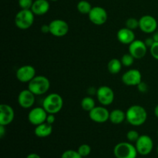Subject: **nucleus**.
<instances>
[{
  "instance_id": "nucleus-32",
  "label": "nucleus",
  "mask_w": 158,
  "mask_h": 158,
  "mask_svg": "<svg viewBox=\"0 0 158 158\" xmlns=\"http://www.w3.org/2000/svg\"><path fill=\"white\" fill-rule=\"evenodd\" d=\"M137 89L139 90V92L142 93V94H145V93H147L148 92V89H149L148 83H145V82L143 81L140 82V83L137 85Z\"/></svg>"
},
{
  "instance_id": "nucleus-41",
  "label": "nucleus",
  "mask_w": 158,
  "mask_h": 158,
  "mask_svg": "<svg viewBox=\"0 0 158 158\" xmlns=\"http://www.w3.org/2000/svg\"><path fill=\"white\" fill-rule=\"evenodd\" d=\"M157 154H158V145H157Z\"/></svg>"
},
{
  "instance_id": "nucleus-20",
  "label": "nucleus",
  "mask_w": 158,
  "mask_h": 158,
  "mask_svg": "<svg viewBox=\"0 0 158 158\" xmlns=\"http://www.w3.org/2000/svg\"><path fill=\"white\" fill-rule=\"evenodd\" d=\"M52 133V125L49 123H41L40 125L35 126V130H34V134L36 137L40 138H45L49 136H50Z\"/></svg>"
},
{
  "instance_id": "nucleus-36",
  "label": "nucleus",
  "mask_w": 158,
  "mask_h": 158,
  "mask_svg": "<svg viewBox=\"0 0 158 158\" xmlns=\"http://www.w3.org/2000/svg\"><path fill=\"white\" fill-rule=\"evenodd\" d=\"M6 133V126L0 125V138H3V137L5 136Z\"/></svg>"
},
{
  "instance_id": "nucleus-1",
  "label": "nucleus",
  "mask_w": 158,
  "mask_h": 158,
  "mask_svg": "<svg viewBox=\"0 0 158 158\" xmlns=\"http://www.w3.org/2000/svg\"><path fill=\"white\" fill-rule=\"evenodd\" d=\"M148 120V112L140 105H132L126 111V120L134 127L144 124Z\"/></svg>"
},
{
  "instance_id": "nucleus-17",
  "label": "nucleus",
  "mask_w": 158,
  "mask_h": 158,
  "mask_svg": "<svg viewBox=\"0 0 158 158\" xmlns=\"http://www.w3.org/2000/svg\"><path fill=\"white\" fill-rule=\"evenodd\" d=\"M15 118L14 109L9 104L2 103L0 105V125L8 126L13 122Z\"/></svg>"
},
{
  "instance_id": "nucleus-34",
  "label": "nucleus",
  "mask_w": 158,
  "mask_h": 158,
  "mask_svg": "<svg viewBox=\"0 0 158 158\" xmlns=\"http://www.w3.org/2000/svg\"><path fill=\"white\" fill-rule=\"evenodd\" d=\"M144 43L148 48H151V46H152V45L155 43V41H154L153 37H148V38H147L146 40H144Z\"/></svg>"
},
{
  "instance_id": "nucleus-4",
  "label": "nucleus",
  "mask_w": 158,
  "mask_h": 158,
  "mask_svg": "<svg viewBox=\"0 0 158 158\" xmlns=\"http://www.w3.org/2000/svg\"><path fill=\"white\" fill-rule=\"evenodd\" d=\"M35 14L31 9H21L15 16V24L22 30L29 29L33 25Z\"/></svg>"
},
{
  "instance_id": "nucleus-5",
  "label": "nucleus",
  "mask_w": 158,
  "mask_h": 158,
  "mask_svg": "<svg viewBox=\"0 0 158 158\" xmlns=\"http://www.w3.org/2000/svg\"><path fill=\"white\" fill-rule=\"evenodd\" d=\"M137 154L136 147L129 141L120 142L114 147V154L116 158H137Z\"/></svg>"
},
{
  "instance_id": "nucleus-6",
  "label": "nucleus",
  "mask_w": 158,
  "mask_h": 158,
  "mask_svg": "<svg viewBox=\"0 0 158 158\" xmlns=\"http://www.w3.org/2000/svg\"><path fill=\"white\" fill-rule=\"evenodd\" d=\"M137 153L140 155L146 156L151 153L154 148V142L150 136L143 134L140 135L135 143Z\"/></svg>"
},
{
  "instance_id": "nucleus-9",
  "label": "nucleus",
  "mask_w": 158,
  "mask_h": 158,
  "mask_svg": "<svg viewBox=\"0 0 158 158\" xmlns=\"http://www.w3.org/2000/svg\"><path fill=\"white\" fill-rule=\"evenodd\" d=\"M49 33L56 37H63L69 32V25L65 20L56 19L49 23Z\"/></svg>"
},
{
  "instance_id": "nucleus-2",
  "label": "nucleus",
  "mask_w": 158,
  "mask_h": 158,
  "mask_svg": "<svg viewBox=\"0 0 158 158\" xmlns=\"http://www.w3.org/2000/svg\"><path fill=\"white\" fill-rule=\"evenodd\" d=\"M63 106V99L60 94L52 93L46 96L43 101V107L48 114H56Z\"/></svg>"
},
{
  "instance_id": "nucleus-27",
  "label": "nucleus",
  "mask_w": 158,
  "mask_h": 158,
  "mask_svg": "<svg viewBox=\"0 0 158 158\" xmlns=\"http://www.w3.org/2000/svg\"><path fill=\"white\" fill-rule=\"evenodd\" d=\"M140 136V135L139 134V133L135 130H131V131L127 133V139L131 143H134V142L136 143V141L138 140Z\"/></svg>"
},
{
  "instance_id": "nucleus-3",
  "label": "nucleus",
  "mask_w": 158,
  "mask_h": 158,
  "mask_svg": "<svg viewBox=\"0 0 158 158\" xmlns=\"http://www.w3.org/2000/svg\"><path fill=\"white\" fill-rule=\"evenodd\" d=\"M50 88V81L45 76H35L29 83L28 89L35 96H41L46 94Z\"/></svg>"
},
{
  "instance_id": "nucleus-26",
  "label": "nucleus",
  "mask_w": 158,
  "mask_h": 158,
  "mask_svg": "<svg viewBox=\"0 0 158 158\" xmlns=\"http://www.w3.org/2000/svg\"><path fill=\"white\" fill-rule=\"evenodd\" d=\"M77 151L83 158L87 157L91 153V148L89 145L86 144V143H83V144H81L79 147Z\"/></svg>"
},
{
  "instance_id": "nucleus-25",
  "label": "nucleus",
  "mask_w": 158,
  "mask_h": 158,
  "mask_svg": "<svg viewBox=\"0 0 158 158\" xmlns=\"http://www.w3.org/2000/svg\"><path fill=\"white\" fill-rule=\"evenodd\" d=\"M135 60L136 59L134 58L130 52L124 54V55L121 57V59H120L122 64H123V66H125V67H130V66H132V65L134 64V60Z\"/></svg>"
},
{
  "instance_id": "nucleus-37",
  "label": "nucleus",
  "mask_w": 158,
  "mask_h": 158,
  "mask_svg": "<svg viewBox=\"0 0 158 158\" xmlns=\"http://www.w3.org/2000/svg\"><path fill=\"white\" fill-rule=\"evenodd\" d=\"M26 158H41V157L35 153H31L26 157Z\"/></svg>"
},
{
  "instance_id": "nucleus-11",
  "label": "nucleus",
  "mask_w": 158,
  "mask_h": 158,
  "mask_svg": "<svg viewBox=\"0 0 158 158\" xmlns=\"http://www.w3.org/2000/svg\"><path fill=\"white\" fill-rule=\"evenodd\" d=\"M157 21L151 15H143L139 19V29L147 34L154 33L157 29Z\"/></svg>"
},
{
  "instance_id": "nucleus-31",
  "label": "nucleus",
  "mask_w": 158,
  "mask_h": 158,
  "mask_svg": "<svg viewBox=\"0 0 158 158\" xmlns=\"http://www.w3.org/2000/svg\"><path fill=\"white\" fill-rule=\"evenodd\" d=\"M150 52L153 58L158 60V42H155L150 48Z\"/></svg>"
},
{
  "instance_id": "nucleus-28",
  "label": "nucleus",
  "mask_w": 158,
  "mask_h": 158,
  "mask_svg": "<svg viewBox=\"0 0 158 158\" xmlns=\"http://www.w3.org/2000/svg\"><path fill=\"white\" fill-rule=\"evenodd\" d=\"M126 27L132 30H135L139 28V19L135 18H129L126 21Z\"/></svg>"
},
{
  "instance_id": "nucleus-29",
  "label": "nucleus",
  "mask_w": 158,
  "mask_h": 158,
  "mask_svg": "<svg viewBox=\"0 0 158 158\" xmlns=\"http://www.w3.org/2000/svg\"><path fill=\"white\" fill-rule=\"evenodd\" d=\"M61 158H83L81 157L77 151H73V150H67L64 151L62 154Z\"/></svg>"
},
{
  "instance_id": "nucleus-38",
  "label": "nucleus",
  "mask_w": 158,
  "mask_h": 158,
  "mask_svg": "<svg viewBox=\"0 0 158 158\" xmlns=\"http://www.w3.org/2000/svg\"><path fill=\"white\" fill-rule=\"evenodd\" d=\"M153 38H154V41L158 42V31H155L154 32V35H153Z\"/></svg>"
},
{
  "instance_id": "nucleus-12",
  "label": "nucleus",
  "mask_w": 158,
  "mask_h": 158,
  "mask_svg": "<svg viewBox=\"0 0 158 158\" xmlns=\"http://www.w3.org/2000/svg\"><path fill=\"white\" fill-rule=\"evenodd\" d=\"M89 117L92 121L97 123H106L109 120L110 111L106 108V106H95L92 110L89 112Z\"/></svg>"
},
{
  "instance_id": "nucleus-14",
  "label": "nucleus",
  "mask_w": 158,
  "mask_h": 158,
  "mask_svg": "<svg viewBox=\"0 0 158 158\" xmlns=\"http://www.w3.org/2000/svg\"><path fill=\"white\" fill-rule=\"evenodd\" d=\"M148 48L144 41H142L140 40H135L129 45L128 50L136 60H140L146 56L148 52Z\"/></svg>"
},
{
  "instance_id": "nucleus-24",
  "label": "nucleus",
  "mask_w": 158,
  "mask_h": 158,
  "mask_svg": "<svg viewBox=\"0 0 158 158\" xmlns=\"http://www.w3.org/2000/svg\"><path fill=\"white\" fill-rule=\"evenodd\" d=\"M77 8L78 12H80L81 14H83V15L87 14L88 15L93 7L88 1H86V0H81V1H80L77 3Z\"/></svg>"
},
{
  "instance_id": "nucleus-21",
  "label": "nucleus",
  "mask_w": 158,
  "mask_h": 158,
  "mask_svg": "<svg viewBox=\"0 0 158 158\" xmlns=\"http://www.w3.org/2000/svg\"><path fill=\"white\" fill-rule=\"evenodd\" d=\"M109 120L116 125L121 124L126 120V112L120 109H114L110 112Z\"/></svg>"
},
{
  "instance_id": "nucleus-18",
  "label": "nucleus",
  "mask_w": 158,
  "mask_h": 158,
  "mask_svg": "<svg viewBox=\"0 0 158 158\" xmlns=\"http://www.w3.org/2000/svg\"><path fill=\"white\" fill-rule=\"evenodd\" d=\"M117 38L120 43L124 45H130L136 40L134 31L128 28H121L117 33Z\"/></svg>"
},
{
  "instance_id": "nucleus-39",
  "label": "nucleus",
  "mask_w": 158,
  "mask_h": 158,
  "mask_svg": "<svg viewBox=\"0 0 158 158\" xmlns=\"http://www.w3.org/2000/svg\"><path fill=\"white\" fill-rule=\"evenodd\" d=\"M154 115L156 116V117L158 118V104L154 108Z\"/></svg>"
},
{
  "instance_id": "nucleus-22",
  "label": "nucleus",
  "mask_w": 158,
  "mask_h": 158,
  "mask_svg": "<svg viewBox=\"0 0 158 158\" xmlns=\"http://www.w3.org/2000/svg\"><path fill=\"white\" fill-rule=\"evenodd\" d=\"M122 66H123V64L121 63V60L117 58H114L111 59L108 62L107 69L110 73L113 74V75H116V74H118L121 71Z\"/></svg>"
},
{
  "instance_id": "nucleus-19",
  "label": "nucleus",
  "mask_w": 158,
  "mask_h": 158,
  "mask_svg": "<svg viewBox=\"0 0 158 158\" xmlns=\"http://www.w3.org/2000/svg\"><path fill=\"white\" fill-rule=\"evenodd\" d=\"M50 8L48 0H35L33 2L31 10L35 15H43L47 13Z\"/></svg>"
},
{
  "instance_id": "nucleus-13",
  "label": "nucleus",
  "mask_w": 158,
  "mask_h": 158,
  "mask_svg": "<svg viewBox=\"0 0 158 158\" xmlns=\"http://www.w3.org/2000/svg\"><path fill=\"white\" fill-rule=\"evenodd\" d=\"M35 69L31 65H24L18 68L15 73L16 79L21 83H29L35 77Z\"/></svg>"
},
{
  "instance_id": "nucleus-8",
  "label": "nucleus",
  "mask_w": 158,
  "mask_h": 158,
  "mask_svg": "<svg viewBox=\"0 0 158 158\" xmlns=\"http://www.w3.org/2000/svg\"><path fill=\"white\" fill-rule=\"evenodd\" d=\"M89 19L96 26H102L107 21L108 14L106 9L100 6H94L88 14Z\"/></svg>"
},
{
  "instance_id": "nucleus-30",
  "label": "nucleus",
  "mask_w": 158,
  "mask_h": 158,
  "mask_svg": "<svg viewBox=\"0 0 158 158\" xmlns=\"http://www.w3.org/2000/svg\"><path fill=\"white\" fill-rule=\"evenodd\" d=\"M33 2L32 0H19L18 3L21 9H31Z\"/></svg>"
},
{
  "instance_id": "nucleus-33",
  "label": "nucleus",
  "mask_w": 158,
  "mask_h": 158,
  "mask_svg": "<svg viewBox=\"0 0 158 158\" xmlns=\"http://www.w3.org/2000/svg\"><path fill=\"white\" fill-rule=\"evenodd\" d=\"M56 121V116L55 114H48L47 117H46V123H49V124L52 125Z\"/></svg>"
},
{
  "instance_id": "nucleus-42",
  "label": "nucleus",
  "mask_w": 158,
  "mask_h": 158,
  "mask_svg": "<svg viewBox=\"0 0 158 158\" xmlns=\"http://www.w3.org/2000/svg\"><path fill=\"white\" fill-rule=\"evenodd\" d=\"M157 135H158V131H157Z\"/></svg>"
},
{
  "instance_id": "nucleus-40",
  "label": "nucleus",
  "mask_w": 158,
  "mask_h": 158,
  "mask_svg": "<svg viewBox=\"0 0 158 158\" xmlns=\"http://www.w3.org/2000/svg\"><path fill=\"white\" fill-rule=\"evenodd\" d=\"M50 1H52V2H56V1H58V0H50Z\"/></svg>"
},
{
  "instance_id": "nucleus-16",
  "label": "nucleus",
  "mask_w": 158,
  "mask_h": 158,
  "mask_svg": "<svg viewBox=\"0 0 158 158\" xmlns=\"http://www.w3.org/2000/svg\"><path fill=\"white\" fill-rule=\"evenodd\" d=\"M35 95L29 89H25L20 91L18 95V103L23 109H29L34 105L35 101Z\"/></svg>"
},
{
  "instance_id": "nucleus-7",
  "label": "nucleus",
  "mask_w": 158,
  "mask_h": 158,
  "mask_svg": "<svg viewBox=\"0 0 158 158\" xmlns=\"http://www.w3.org/2000/svg\"><path fill=\"white\" fill-rule=\"evenodd\" d=\"M97 98L99 103L103 106H109L114 100L115 94L111 87L108 86H101L97 89Z\"/></svg>"
},
{
  "instance_id": "nucleus-15",
  "label": "nucleus",
  "mask_w": 158,
  "mask_h": 158,
  "mask_svg": "<svg viewBox=\"0 0 158 158\" xmlns=\"http://www.w3.org/2000/svg\"><path fill=\"white\" fill-rule=\"evenodd\" d=\"M142 81V74L137 69H131L122 76V82L126 86H137Z\"/></svg>"
},
{
  "instance_id": "nucleus-43",
  "label": "nucleus",
  "mask_w": 158,
  "mask_h": 158,
  "mask_svg": "<svg viewBox=\"0 0 158 158\" xmlns=\"http://www.w3.org/2000/svg\"><path fill=\"white\" fill-rule=\"evenodd\" d=\"M137 158H141V157H137Z\"/></svg>"
},
{
  "instance_id": "nucleus-35",
  "label": "nucleus",
  "mask_w": 158,
  "mask_h": 158,
  "mask_svg": "<svg viewBox=\"0 0 158 158\" xmlns=\"http://www.w3.org/2000/svg\"><path fill=\"white\" fill-rule=\"evenodd\" d=\"M41 32L43 33H49L50 32V29H49V24H45L41 26Z\"/></svg>"
},
{
  "instance_id": "nucleus-44",
  "label": "nucleus",
  "mask_w": 158,
  "mask_h": 158,
  "mask_svg": "<svg viewBox=\"0 0 158 158\" xmlns=\"http://www.w3.org/2000/svg\"><path fill=\"white\" fill-rule=\"evenodd\" d=\"M85 158H88V157H85Z\"/></svg>"
},
{
  "instance_id": "nucleus-23",
  "label": "nucleus",
  "mask_w": 158,
  "mask_h": 158,
  "mask_svg": "<svg viewBox=\"0 0 158 158\" xmlns=\"http://www.w3.org/2000/svg\"><path fill=\"white\" fill-rule=\"evenodd\" d=\"M80 105H81V107L83 108V110L89 112V111L92 110L95 107L96 103L95 100H94V99L93 97H85L82 99Z\"/></svg>"
},
{
  "instance_id": "nucleus-10",
  "label": "nucleus",
  "mask_w": 158,
  "mask_h": 158,
  "mask_svg": "<svg viewBox=\"0 0 158 158\" xmlns=\"http://www.w3.org/2000/svg\"><path fill=\"white\" fill-rule=\"evenodd\" d=\"M48 113L43 106H37L32 108L28 114V120L31 124L37 126L45 123L46 120Z\"/></svg>"
}]
</instances>
